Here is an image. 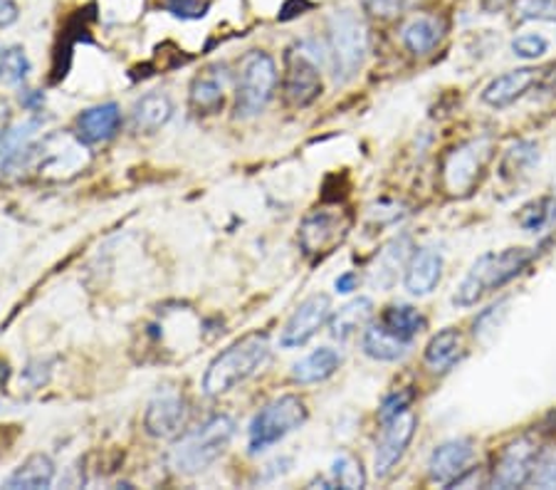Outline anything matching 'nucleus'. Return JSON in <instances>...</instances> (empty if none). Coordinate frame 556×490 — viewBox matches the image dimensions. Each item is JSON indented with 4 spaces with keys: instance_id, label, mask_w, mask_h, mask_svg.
Masks as SVG:
<instances>
[{
    "instance_id": "24",
    "label": "nucleus",
    "mask_w": 556,
    "mask_h": 490,
    "mask_svg": "<svg viewBox=\"0 0 556 490\" xmlns=\"http://www.w3.org/2000/svg\"><path fill=\"white\" fill-rule=\"evenodd\" d=\"M339 367H342V354L331 347H319L294 364L292 379L298 385H319V381L334 377Z\"/></svg>"
},
{
    "instance_id": "16",
    "label": "nucleus",
    "mask_w": 556,
    "mask_h": 490,
    "mask_svg": "<svg viewBox=\"0 0 556 490\" xmlns=\"http://www.w3.org/2000/svg\"><path fill=\"white\" fill-rule=\"evenodd\" d=\"M410 238L399 236L391 238L379 253H376L374 263L369 267V282L379 290H391L399 282V275L406 273L408 257H410Z\"/></svg>"
},
{
    "instance_id": "10",
    "label": "nucleus",
    "mask_w": 556,
    "mask_h": 490,
    "mask_svg": "<svg viewBox=\"0 0 556 490\" xmlns=\"http://www.w3.org/2000/svg\"><path fill=\"white\" fill-rule=\"evenodd\" d=\"M492 156V141L490 139H472L465 145L455 147L443 162V181L445 191L453 196H465L475 189L480 181L482 172Z\"/></svg>"
},
{
    "instance_id": "20",
    "label": "nucleus",
    "mask_w": 556,
    "mask_h": 490,
    "mask_svg": "<svg viewBox=\"0 0 556 490\" xmlns=\"http://www.w3.org/2000/svg\"><path fill=\"white\" fill-rule=\"evenodd\" d=\"M445 35V23L438 15H416L403 25L401 30V42L406 45L410 55L424 58L430 55L438 45H441Z\"/></svg>"
},
{
    "instance_id": "30",
    "label": "nucleus",
    "mask_w": 556,
    "mask_h": 490,
    "mask_svg": "<svg viewBox=\"0 0 556 490\" xmlns=\"http://www.w3.org/2000/svg\"><path fill=\"white\" fill-rule=\"evenodd\" d=\"M554 221H556V196H542V199L529 201L517 213L519 228L527 230V234H540V230L549 228Z\"/></svg>"
},
{
    "instance_id": "28",
    "label": "nucleus",
    "mask_w": 556,
    "mask_h": 490,
    "mask_svg": "<svg viewBox=\"0 0 556 490\" xmlns=\"http://www.w3.org/2000/svg\"><path fill=\"white\" fill-rule=\"evenodd\" d=\"M42 124L45 122L40 117H33L17 124V127H8L0 134V172H5V168L23 154V149L33 145L35 134L42 129Z\"/></svg>"
},
{
    "instance_id": "40",
    "label": "nucleus",
    "mask_w": 556,
    "mask_h": 490,
    "mask_svg": "<svg viewBox=\"0 0 556 490\" xmlns=\"http://www.w3.org/2000/svg\"><path fill=\"white\" fill-rule=\"evenodd\" d=\"M356 285H358V275L356 273H344V275H339L337 278V282H334V288H337V292H354L356 290Z\"/></svg>"
},
{
    "instance_id": "29",
    "label": "nucleus",
    "mask_w": 556,
    "mask_h": 490,
    "mask_svg": "<svg viewBox=\"0 0 556 490\" xmlns=\"http://www.w3.org/2000/svg\"><path fill=\"white\" fill-rule=\"evenodd\" d=\"M362 347H364V354L371 356L376 362H396L408 352L410 344L396 340V337L386 332L379 323H374L364 329Z\"/></svg>"
},
{
    "instance_id": "41",
    "label": "nucleus",
    "mask_w": 556,
    "mask_h": 490,
    "mask_svg": "<svg viewBox=\"0 0 556 490\" xmlns=\"http://www.w3.org/2000/svg\"><path fill=\"white\" fill-rule=\"evenodd\" d=\"M21 104L25 106V110L38 112L40 106H42V95L35 92V89H25V92L21 95Z\"/></svg>"
},
{
    "instance_id": "8",
    "label": "nucleus",
    "mask_w": 556,
    "mask_h": 490,
    "mask_svg": "<svg viewBox=\"0 0 556 490\" xmlns=\"http://www.w3.org/2000/svg\"><path fill=\"white\" fill-rule=\"evenodd\" d=\"M285 100L292 106H309L321 95V73L317 45L298 42L285 58V77H282Z\"/></svg>"
},
{
    "instance_id": "3",
    "label": "nucleus",
    "mask_w": 556,
    "mask_h": 490,
    "mask_svg": "<svg viewBox=\"0 0 556 490\" xmlns=\"http://www.w3.org/2000/svg\"><path fill=\"white\" fill-rule=\"evenodd\" d=\"M532 251L529 248H505L500 253H485L465 275L463 282L457 285L453 305L455 307H472L488 296L492 290H500L502 285L515 280L519 273L525 271L532 261Z\"/></svg>"
},
{
    "instance_id": "39",
    "label": "nucleus",
    "mask_w": 556,
    "mask_h": 490,
    "mask_svg": "<svg viewBox=\"0 0 556 490\" xmlns=\"http://www.w3.org/2000/svg\"><path fill=\"white\" fill-rule=\"evenodd\" d=\"M168 11L178 17H199L203 15L205 5L195 3V0H172V3H168Z\"/></svg>"
},
{
    "instance_id": "13",
    "label": "nucleus",
    "mask_w": 556,
    "mask_h": 490,
    "mask_svg": "<svg viewBox=\"0 0 556 490\" xmlns=\"http://www.w3.org/2000/svg\"><path fill=\"white\" fill-rule=\"evenodd\" d=\"M416 426H418V418L414 412H410V409L383 424L381 439H379V443H376V458H374L376 478L389 476L391 470L399 466L401 458L406 456L408 445L416 436Z\"/></svg>"
},
{
    "instance_id": "4",
    "label": "nucleus",
    "mask_w": 556,
    "mask_h": 490,
    "mask_svg": "<svg viewBox=\"0 0 556 490\" xmlns=\"http://www.w3.org/2000/svg\"><path fill=\"white\" fill-rule=\"evenodd\" d=\"M325 50L337 83L354 79L369 52V30H366L364 17L349 8L331 13Z\"/></svg>"
},
{
    "instance_id": "34",
    "label": "nucleus",
    "mask_w": 556,
    "mask_h": 490,
    "mask_svg": "<svg viewBox=\"0 0 556 490\" xmlns=\"http://www.w3.org/2000/svg\"><path fill=\"white\" fill-rule=\"evenodd\" d=\"M515 21L529 23H556V0H517L515 3Z\"/></svg>"
},
{
    "instance_id": "45",
    "label": "nucleus",
    "mask_w": 556,
    "mask_h": 490,
    "mask_svg": "<svg viewBox=\"0 0 556 490\" xmlns=\"http://www.w3.org/2000/svg\"><path fill=\"white\" fill-rule=\"evenodd\" d=\"M554 418H556V414H554Z\"/></svg>"
},
{
    "instance_id": "25",
    "label": "nucleus",
    "mask_w": 556,
    "mask_h": 490,
    "mask_svg": "<svg viewBox=\"0 0 556 490\" xmlns=\"http://www.w3.org/2000/svg\"><path fill=\"white\" fill-rule=\"evenodd\" d=\"M379 325L386 329V332L396 337V340L410 344L426 329V317L418 307L399 302V305H389L383 310V315L379 317Z\"/></svg>"
},
{
    "instance_id": "6",
    "label": "nucleus",
    "mask_w": 556,
    "mask_h": 490,
    "mask_svg": "<svg viewBox=\"0 0 556 490\" xmlns=\"http://www.w3.org/2000/svg\"><path fill=\"white\" fill-rule=\"evenodd\" d=\"M307 422V406L294 394H285L273 399L253 416L248 429V449L250 453H263L273 449L275 443L287 439L292 431Z\"/></svg>"
},
{
    "instance_id": "19",
    "label": "nucleus",
    "mask_w": 556,
    "mask_h": 490,
    "mask_svg": "<svg viewBox=\"0 0 556 490\" xmlns=\"http://www.w3.org/2000/svg\"><path fill=\"white\" fill-rule=\"evenodd\" d=\"M226 67L213 65L203 70L201 75H195L191 83V106L195 114H215L223 110V102H226Z\"/></svg>"
},
{
    "instance_id": "35",
    "label": "nucleus",
    "mask_w": 556,
    "mask_h": 490,
    "mask_svg": "<svg viewBox=\"0 0 556 490\" xmlns=\"http://www.w3.org/2000/svg\"><path fill=\"white\" fill-rule=\"evenodd\" d=\"M513 50L517 58L536 60V58H542L546 50H549V40H546L544 35L525 33V35H517V38L513 40Z\"/></svg>"
},
{
    "instance_id": "31",
    "label": "nucleus",
    "mask_w": 556,
    "mask_h": 490,
    "mask_svg": "<svg viewBox=\"0 0 556 490\" xmlns=\"http://www.w3.org/2000/svg\"><path fill=\"white\" fill-rule=\"evenodd\" d=\"M329 480L334 488H364L366 486V474L362 461L352 453H339V456L331 461V470H329Z\"/></svg>"
},
{
    "instance_id": "36",
    "label": "nucleus",
    "mask_w": 556,
    "mask_h": 490,
    "mask_svg": "<svg viewBox=\"0 0 556 490\" xmlns=\"http://www.w3.org/2000/svg\"><path fill=\"white\" fill-rule=\"evenodd\" d=\"M529 483L540 488H556V451H540V458L534 463V474Z\"/></svg>"
},
{
    "instance_id": "38",
    "label": "nucleus",
    "mask_w": 556,
    "mask_h": 490,
    "mask_svg": "<svg viewBox=\"0 0 556 490\" xmlns=\"http://www.w3.org/2000/svg\"><path fill=\"white\" fill-rule=\"evenodd\" d=\"M410 401H414V394H410V391H396V394L386 397L381 409H379V422L386 424V422H391V418L401 416L403 412H408Z\"/></svg>"
},
{
    "instance_id": "44",
    "label": "nucleus",
    "mask_w": 556,
    "mask_h": 490,
    "mask_svg": "<svg viewBox=\"0 0 556 490\" xmlns=\"http://www.w3.org/2000/svg\"><path fill=\"white\" fill-rule=\"evenodd\" d=\"M554 196H556V181H554Z\"/></svg>"
},
{
    "instance_id": "27",
    "label": "nucleus",
    "mask_w": 556,
    "mask_h": 490,
    "mask_svg": "<svg viewBox=\"0 0 556 490\" xmlns=\"http://www.w3.org/2000/svg\"><path fill=\"white\" fill-rule=\"evenodd\" d=\"M463 356V337L457 329H441L433 340L426 344V367L435 374L451 372Z\"/></svg>"
},
{
    "instance_id": "42",
    "label": "nucleus",
    "mask_w": 556,
    "mask_h": 490,
    "mask_svg": "<svg viewBox=\"0 0 556 490\" xmlns=\"http://www.w3.org/2000/svg\"><path fill=\"white\" fill-rule=\"evenodd\" d=\"M17 15V8L11 3V0H0V25L13 23Z\"/></svg>"
},
{
    "instance_id": "23",
    "label": "nucleus",
    "mask_w": 556,
    "mask_h": 490,
    "mask_svg": "<svg viewBox=\"0 0 556 490\" xmlns=\"http://www.w3.org/2000/svg\"><path fill=\"white\" fill-rule=\"evenodd\" d=\"M55 474H58L55 463H52L48 453H33V456L25 458L21 466L5 478V488H13V490L50 488L52 480H55Z\"/></svg>"
},
{
    "instance_id": "5",
    "label": "nucleus",
    "mask_w": 556,
    "mask_h": 490,
    "mask_svg": "<svg viewBox=\"0 0 556 490\" xmlns=\"http://www.w3.org/2000/svg\"><path fill=\"white\" fill-rule=\"evenodd\" d=\"M85 141L62 137V134H52V137L42 139L40 145H28L23 154L5 168V172H38L48 178H70L83 172L87 166Z\"/></svg>"
},
{
    "instance_id": "26",
    "label": "nucleus",
    "mask_w": 556,
    "mask_h": 490,
    "mask_svg": "<svg viewBox=\"0 0 556 490\" xmlns=\"http://www.w3.org/2000/svg\"><path fill=\"white\" fill-rule=\"evenodd\" d=\"M374 317V302L369 298H354L349 300L344 307H339V312L331 317L329 323V332L334 340L346 342L349 337H354L356 332H362L364 327H369Z\"/></svg>"
},
{
    "instance_id": "11",
    "label": "nucleus",
    "mask_w": 556,
    "mask_h": 490,
    "mask_svg": "<svg viewBox=\"0 0 556 490\" xmlns=\"http://www.w3.org/2000/svg\"><path fill=\"white\" fill-rule=\"evenodd\" d=\"M536 458H540V445L529 439V436L507 443L495 461V468H492L490 486L505 490L527 486L532 480Z\"/></svg>"
},
{
    "instance_id": "33",
    "label": "nucleus",
    "mask_w": 556,
    "mask_h": 490,
    "mask_svg": "<svg viewBox=\"0 0 556 490\" xmlns=\"http://www.w3.org/2000/svg\"><path fill=\"white\" fill-rule=\"evenodd\" d=\"M30 75V60L23 48H5L0 50V85L17 87L23 85Z\"/></svg>"
},
{
    "instance_id": "22",
    "label": "nucleus",
    "mask_w": 556,
    "mask_h": 490,
    "mask_svg": "<svg viewBox=\"0 0 556 490\" xmlns=\"http://www.w3.org/2000/svg\"><path fill=\"white\" fill-rule=\"evenodd\" d=\"M174 117V102L172 97L164 92H149L137 100L131 110V124L134 131L151 134L164 127V124Z\"/></svg>"
},
{
    "instance_id": "43",
    "label": "nucleus",
    "mask_w": 556,
    "mask_h": 490,
    "mask_svg": "<svg viewBox=\"0 0 556 490\" xmlns=\"http://www.w3.org/2000/svg\"><path fill=\"white\" fill-rule=\"evenodd\" d=\"M8 127H11V104L0 100V134H3Z\"/></svg>"
},
{
    "instance_id": "14",
    "label": "nucleus",
    "mask_w": 556,
    "mask_h": 490,
    "mask_svg": "<svg viewBox=\"0 0 556 490\" xmlns=\"http://www.w3.org/2000/svg\"><path fill=\"white\" fill-rule=\"evenodd\" d=\"M329 315H331L329 296L317 292V296H309L307 300H302L298 310L292 312V317L287 319L280 344L285 350H298V347H304L321 327L327 325Z\"/></svg>"
},
{
    "instance_id": "18",
    "label": "nucleus",
    "mask_w": 556,
    "mask_h": 490,
    "mask_svg": "<svg viewBox=\"0 0 556 490\" xmlns=\"http://www.w3.org/2000/svg\"><path fill=\"white\" fill-rule=\"evenodd\" d=\"M122 127V112L114 102L89 106L77 117V137L85 141V145H104Z\"/></svg>"
},
{
    "instance_id": "1",
    "label": "nucleus",
    "mask_w": 556,
    "mask_h": 490,
    "mask_svg": "<svg viewBox=\"0 0 556 490\" xmlns=\"http://www.w3.org/2000/svg\"><path fill=\"white\" fill-rule=\"evenodd\" d=\"M270 340L263 332L240 337L238 342L226 347L220 354L213 356L208 369L203 374V391L208 397L228 394L265 367L270 360Z\"/></svg>"
},
{
    "instance_id": "15",
    "label": "nucleus",
    "mask_w": 556,
    "mask_h": 490,
    "mask_svg": "<svg viewBox=\"0 0 556 490\" xmlns=\"http://www.w3.org/2000/svg\"><path fill=\"white\" fill-rule=\"evenodd\" d=\"M475 456L472 441L470 439H453L441 445H435V451L430 453L428 461V476L433 483L441 486H455V480L468 470V463Z\"/></svg>"
},
{
    "instance_id": "21",
    "label": "nucleus",
    "mask_w": 556,
    "mask_h": 490,
    "mask_svg": "<svg viewBox=\"0 0 556 490\" xmlns=\"http://www.w3.org/2000/svg\"><path fill=\"white\" fill-rule=\"evenodd\" d=\"M534 83H536V70H532V67L509 70V73L495 77L485 87V92H482V102L502 110V106L515 104L519 97L529 92V87H532Z\"/></svg>"
},
{
    "instance_id": "2",
    "label": "nucleus",
    "mask_w": 556,
    "mask_h": 490,
    "mask_svg": "<svg viewBox=\"0 0 556 490\" xmlns=\"http://www.w3.org/2000/svg\"><path fill=\"white\" fill-rule=\"evenodd\" d=\"M236 418L228 414H215L208 422L195 426L193 431L184 434L168 451V466L178 476H199L208 470L236 436Z\"/></svg>"
},
{
    "instance_id": "17",
    "label": "nucleus",
    "mask_w": 556,
    "mask_h": 490,
    "mask_svg": "<svg viewBox=\"0 0 556 490\" xmlns=\"http://www.w3.org/2000/svg\"><path fill=\"white\" fill-rule=\"evenodd\" d=\"M443 278V255L435 248H418L410 253L406 273H403V285L410 296L424 298L438 288Z\"/></svg>"
},
{
    "instance_id": "37",
    "label": "nucleus",
    "mask_w": 556,
    "mask_h": 490,
    "mask_svg": "<svg viewBox=\"0 0 556 490\" xmlns=\"http://www.w3.org/2000/svg\"><path fill=\"white\" fill-rule=\"evenodd\" d=\"M410 3H414V0H362L364 11L371 17H379V21H391V17L406 11Z\"/></svg>"
},
{
    "instance_id": "32",
    "label": "nucleus",
    "mask_w": 556,
    "mask_h": 490,
    "mask_svg": "<svg viewBox=\"0 0 556 490\" xmlns=\"http://www.w3.org/2000/svg\"><path fill=\"white\" fill-rule=\"evenodd\" d=\"M536 162H540V151H536L532 141H517V145L507 149L505 159H502V178L525 176Z\"/></svg>"
},
{
    "instance_id": "9",
    "label": "nucleus",
    "mask_w": 556,
    "mask_h": 490,
    "mask_svg": "<svg viewBox=\"0 0 556 490\" xmlns=\"http://www.w3.org/2000/svg\"><path fill=\"white\" fill-rule=\"evenodd\" d=\"M352 230L346 209H317L300 226V248L309 257H327L337 251Z\"/></svg>"
},
{
    "instance_id": "7",
    "label": "nucleus",
    "mask_w": 556,
    "mask_h": 490,
    "mask_svg": "<svg viewBox=\"0 0 556 490\" xmlns=\"http://www.w3.org/2000/svg\"><path fill=\"white\" fill-rule=\"evenodd\" d=\"M277 87V65L263 50H250L240 60L236 79V112L238 117H257L270 104Z\"/></svg>"
},
{
    "instance_id": "12",
    "label": "nucleus",
    "mask_w": 556,
    "mask_h": 490,
    "mask_svg": "<svg viewBox=\"0 0 556 490\" xmlns=\"http://www.w3.org/2000/svg\"><path fill=\"white\" fill-rule=\"evenodd\" d=\"M188 404L178 389H159L143 412V429L154 439H176L184 431Z\"/></svg>"
}]
</instances>
